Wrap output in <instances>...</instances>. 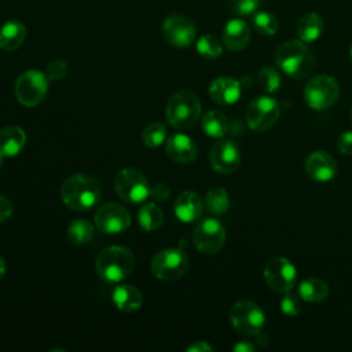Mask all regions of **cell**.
<instances>
[{
    "mask_svg": "<svg viewBox=\"0 0 352 352\" xmlns=\"http://www.w3.org/2000/svg\"><path fill=\"white\" fill-rule=\"evenodd\" d=\"M62 202L72 210H88L96 206L102 198V190L96 179L87 173L70 175L60 187Z\"/></svg>",
    "mask_w": 352,
    "mask_h": 352,
    "instance_id": "cell-1",
    "label": "cell"
},
{
    "mask_svg": "<svg viewBox=\"0 0 352 352\" xmlns=\"http://www.w3.org/2000/svg\"><path fill=\"white\" fill-rule=\"evenodd\" d=\"M278 67L292 78L301 80L315 69V56L302 40H289L274 52Z\"/></svg>",
    "mask_w": 352,
    "mask_h": 352,
    "instance_id": "cell-2",
    "label": "cell"
},
{
    "mask_svg": "<svg viewBox=\"0 0 352 352\" xmlns=\"http://www.w3.org/2000/svg\"><path fill=\"white\" fill-rule=\"evenodd\" d=\"M135 267V256L125 246H109L103 249L95 261V268L106 283H118L125 279Z\"/></svg>",
    "mask_w": 352,
    "mask_h": 352,
    "instance_id": "cell-3",
    "label": "cell"
},
{
    "mask_svg": "<svg viewBox=\"0 0 352 352\" xmlns=\"http://www.w3.org/2000/svg\"><path fill=\"white\" fill-rule=\"evenodd\" d=\"M201 116V103L198 96L183 89L170 96L166 103V121L175 129H190L197 124Z\"/></svg>",
    "mask_w": 352,
    "mask_h": 352,
    "instance_id": "cell-4",
    "label": "cell"
},
{
    "mask_svg": "<svg viewBox=\"0 0 352 352\" xmlns=\"http://www.w3.org/2000/svg\"><path fill=\"white\" fill-rule=\"evenodd\" d=\"M116 194L128 204H140L150 194V183L138 168H124L114 176Z\"/></svg>",
    "mask_w": 352,
    "mask_h": 352,
    "instance_id": "cell-5",
    "label": "cell"
},
{
    "mask_svg": "<svg viewBox=\"0 0 352 352\" xmlns=\"http://www.w3.org/2000/svg\"><path fill=\"white\" fill-rule=\"evenodd\" d=\"M153 275L161 280H176L188 270V257L184 250L168 248L157 252L150 263Z\"/></svg>",
    "mask_w": 352,
    "mask_h": 352,
    "instance_id": "cell-6",
    "label": "cell"
},
{
    "mask_svg": "<svg viewBox=\"0 0 352 352\" xmlns=\"http://www.w3.org/2000/svg\"><path fill=\"white\" fill-rule=\"evenodd\" d=\"M48 78L45 73L40 70L23 72L15 81L14 94L16 100L26 106L34 107L40 104L48 91Z\"/></svg>",
    "mask_w": 352,
    "mask_h": 352,
    "instance_id": "cell-7",
    "label": "cell"
},
{
    "mask_svg": "<svg viewBox=\"0 0 352 352\" xmlns=\"http://www.w3.org/2000/svg\"><path fill=\"white\" fill-rule=\"evenodd\" d=\"M340 96L338 82L326 74L312 77L304 88V100L314 110H326Z\"/></svg>",
    "mask_w": 352,
    "mask_h": 352,
    "instance_id": "cell-8",
    "label": "cell"
},
{
    "mask_svg": "<svg viewBox=\"0 0 352 352\" xmlns=\"http://www.w3.org/2000/svg\"><path fill=\"white\" fill-rule=\"evenodd\" d=\"M230 322L239 334L254 337L263 330L265 315L256 302L243 300L230 308Z\"/></svg>",
    "mask_w": 352,
    "mask_h": 352,
    "instance_id": "cell-9",
    "label": "cell"
},
{
    "mask_svg": "<svg viewBox=\"0 0 352 352\" xmlns=\"http://www.w3.org/2000/svg\"><path fill=\"white\" fill-rule=\"evenodd\" d=\"M263 276L270 289L278 293H287L296 285L297 270L289 258L274 256L265 263Z\"/></svg>",
    "mask_w": 352,
    "mask_h": 352,
    "instance_id": "cell-10",
    "label": "cell"
},
{
    "mask_svg": "<svg viewBox=\"0 0 352 352\" xmlns=\"http://www.w3.org/2000/svg\"><path fill=\"white\" fill-rule=\"evenodd\" d=\"M192 242L201 253L208 256L216 254L226 243V230L219 220L206 217L195 224Z\"/></svg>",
    "mask_w": 352,
    "mask_h": 352,
    "instance_id": "cell-11",
    "label": "cell"
},
{
    "mask_svg": "<svg viewBox=\"0 0 352 352\" xmlns=\"http://www.w3.org/2000/svg\"><path fill=\"white\" fill-rule=\"evenodd\" d=\"M280 106L271 96L253 99L246 109V122L256 132L268 131L279 118Z\"/></svg>",
    "mask_w": 352,
    "mask_h": 352,
    "instance_id": "cell-12",
    "label": "cell"
},
{
    "mask_svg": "<svg viewBox=\"0 0 352 352\" xmlns=\"http://www.w3.org/2000/svg\"><path fill=\"white\" fill-rule=\"evenodd\" d=\"M131 220L129 210L117 202H106L100 205L94 216L95 227L104 234L124 232L131 226Z\"/></svg>",
    "mask_w": 352,
    "mask_h": 352,
    "instance_id": "cell-13",
    "label": "cell"
},
{
    "mask_svg": "<svg viewBox=\"0 0 352 352\" xmlns=\"http://www.w3.org/2000/svg\"><path fill=\"white\" fill-rule=\"evenodd\" d=\"M162 34L173 47L187 48L194 43L197 30L194 23L187 16L170 14L162 22Z\"/></svg>",
    "mask_w": 352,
    "mask_h": 352,
    "instance_id": "cell-14",
    "label": "cell"
},
{
    "mask_svg": "<svg viewBox=\"0 0 352 352\" xmlns=\"http://www.w3.org/2000/svg\"><path fill=\"white\" fill-rule=\"evenodd\" d=\"M210 166L223 175L235 172L241 164V153L232 140H220L210 147Z\"/></svg>",
    "mask_w": 352,
    "mask_h": 352,
    "instance_id": "cell-15",
    "label": "cell"
},
{
    "mask_svg": "<svg viewBox=\"0 0 352 352\" xmlns=\"http://www.w3.org/2000/svg\"><path fill=\"white\" fill-rule=\"evenodd\" d=\"M307 175L316 182H329L337 175L338 166L333 155L326 151L311 153L304 162Z\"/></svg>",
    "mask_w": 352,
    "mask_h": 352,
    "instance_id": "cell-16",
    "label": "cell"
},
{
    "mask_svg": "<svg viewBox=\"0 0 352 352\" xmlns=\"http://www.w3.org/2000/svg\"><path fill=\"white\" fill-rule=\"evenodd\" d=\"M166 155L177 164H190L197 158V146L194 140L184 133H175L165 140Z\"/></svg>",
    "mask_w": 352,
    "mask_h": 352,
    "instance_id": "cell-17",
    "label": "cell"
},
{
    "mask_svg": "<svg viewBox=\"0 0 352 352\" xmlns=\"http://www.w3.org/2000/svg\"><path fill=\"white\" fill-rule=\"evenodd\" d=\"M208 92L210 99L214 103L221 106H228L238 102L242 89H241L239 81H236L232 77L223 76V77L214 78L210 82Z\"/></svg>",
    "mask_w": 352,
    "mask_h": 352,
    "instance_id": "cell-18",
    "label": "cell"
},
{
    "mask_svg": "<svg viewBox=\"0 0 352 352\" xmlns=\"http://www.w3.org/2000/svg\"><path fill=\"white\" fill-rule=\"evenodd\" d=\"M173 210L180 221L192 223L201 217L204 212V201L195 191L186 190L175 199Z\"/></svg>",
    "mask_w": 352,
    "mask_h": 352,
    "instance_id": "cell-19",
    "label": "cell"
},
{
    "mask_svg": "<svg viewBox=\"0 0 352 352\" xmlns=\"http://www.w3.org/2000/svg\"><path fill=\"white\" fill-rule=\"evenodd\" d=\"M250 41V28L248 23L235 18L227 22L223 30V44L230 51H242Z\"/></svg>",
    "mask_w": 352,
    "mask_h": 352,
    "instance_id": "cell-20",
    "label": "cell"
},
{
    "mask_svg": "<svg viewBox=\"0 0 352 352\" xmlns=\"http://www.w3.org/2000/svg\"><path fill=\"white\" fill-rule=\"evenodd\" d=\"M26 144V133L18 125H8L0 129V157L11 158L18 155Z\"/></svg>",
    "mask_w": 352,
    "mask_h": 352,
    "instance_id": "cell-21",
    "label": "cell"
},
{
    "mask_svg": "<svg viewBox=\"0 0 352 352\" xmlns=\"http://www.w3.org/2000/svg\"><path fill=\"white\" fill-rule=\"evenodd\" d=\"M113 304L122 312H135L143 304L142 292L133 285H118L111 293Z\"/></svg>",
    "mask_w": 352,
    "mask_h": 352,
    "instance_id": "cell-22",
    "label": "cell"
},
{
    "mask_svg": "<svg viewBox=\"0 0 352 352\" xmlns=\"http://www.w3.org/2000/svg\"><path fill=\"white\" fill-rule=\"evenodd\" d=\"M26 28L19 21H7L0 28V48L3 51H15L26 40Z\"/></svg>",
    "mask_w": 352,
    "mask_h": 352,
    "instance_id": "cell-23",
    "label": "cell"
},
{
    "mask_svg": "<svg viewBox=\"0 0 352 352\" xmlns=\"http://www.w3.org/2000/svg\"><path fill=\"white\" fill-rule=\"evenodd\" d=\"M323 28L324 22L319 14L307 12L298 19L296 30L300 40H302L304 43H312L320 37Z\"/></svg>",
    "mask_w": 352,
    "mask_h": 352,
    "instance_id": "cell-24",
    "label": "cell"
},
{
    "mask_svg": "<svg viewBox=\"0 0 352 352\" xmlns=\"http://www.w3.org/2000/svg\"><path fill=\"white\" fill-rule=\"evenodd\" d=\"M298 296L308 302H320L329 296V285L322 278H307L298 286Z\"/></svg>",
    "mask_w": 352,
    "mask_h": 352,
    "instance_id": "cell-25",
    "label": "cell"
},
{
    "mask_svg": "<svg viewBox=\"0 0 352 352\" xmlns=\"http://www.w3.org/2000/svg\"><path fill=\"white\" fill-rule=\"evenodd\" d=\"M202 129L210 138H223L230 128L228 118L219 110H210L204 114Z\"/></svg>",
    "mask_w": 352,
    "mask_h": 352,
    "instance_id": "cell-26",
    "label": "cell"
},
{
    "mask_svg": "<svg viewBox=\"0 0 352 352\" xmlns=\"http://www.w3.org/2000/svg\"><path fill=\"white\" fill-rule=\"evenodd\" d=\"M138 221L144 231H157L164 223V212L157 204L147 202L139 209Z\"/></svg>",
    "mask_w": 352,
    "mask_h": 352,
    "instance_id": "cell-27",
    "label": "cell"
},
{
    "mask_svg": "<svg viewBox=\"0 0 352 352\" xmlns=\"http://www.w3.org/2000/svg\"><path fill=\"white\" fill-rule=\"evenodd\" d=\"M94 224L87 219H77L67 227V238L74 245H87L94 238Z\"/></svg>",
    "mask_w": 352,
    "mask_h": 352,
    "instance_id": "cell-28",
    "label": "cell"
},
{
    "mask_svg": "<svg viewBox=\"0 0 352 352\" xmlns=\"http://www.w3.org/2000/svg\"><path fill=\"white\" fill-rule=\"evenodd\" d=\"M205 206L206 209L216 216L224 214L230 208L228 194L223 187H213L206 192L205 197Z\"/></svg>",
    "mask_w": 352,
    "mask_h": 352,
    "instance_id": "cell-29",
    "label": "cell"
},
{
    "mask_svg": "<svg viewBox=\"0 0 352 352\" xmlns=\"http://www.w3.org/2000/svg\"><path fill=\"white\" fill-rule=\"evenodd\" d=\"M142 140L144 146L150 148L160 147L166 140V128L162 122L155 121L148 124L142 132Z\"/></svg>",
    "mask_w": 352,
    "mask_h": 352,
    "instance_id": "cell-30",
    "label": "cell"
},
{
    "mask_svg": "<svg viewBox=\"0 0 352 352\" xmlns=\"http://www.w3.org/2000/svg\"><path fill=\"white\" fill-rule=\"evenodd\" d=\"M197 51L202 58L216 59L223 52V45L220 40L212 34H204L197 41Z\"/></svg>",
    "mask_w": 352,
    "mask_h": 352,
    "instance_id": "cell-31",
    "label": "cell"
},
{
    "mask_svg": "<svg viewBox=\"0 0 352 352\" xmlns=\"http://www.w3.org/2000/svg\"><path fill=\"white\" fill-rule=\"evenodd\" d=\"M278 19L268 11H260L253 15V28L264 36H272L278 32Z\"/></svg>",
    "mask_w": 352,
    "mask_h": 352,
    "instance_id": "cell-32",
    "label": "cell"
},
{
    "mask_svg": "<svg viewBox=\"0 0 352 352\" xmlns=\"http://www.w3.org/2000/svg\"><path fill=\"white\" fill-rule=\"evenodd\" d=\"M257 80L260 88L270 94L278 91L280 87V76L272 66H264L263 69H260Z\"/></svg>",
    "mask_w": 352,
    "mask_h": 352,
    "instance_id": "cell-33",
    "label": "cell"
},
{
    "mask_svg": "<svg viewBox=\"0 0 352 352\" xmlns=\"http://www.w3.org/2000/svg\"><path fill=\"white\" fill-rule=\"evenodd\" d=\"M280 311L285 315H289V316L298 315L300 311H301V298H300V296L292 294L290 292L283 293V297L280 300Z\"/></svg>",
    "mask_w": 352,
    "mask_h": 352,
    "instance_id": "cell-34",
    "label": "cell"
},
{
    "mask_svg": "<svg viewBox=\"0 0 352 352\" xmlns=\"http://www.w3.org/2000/svg\"><path fill=\"white\" fill-rule=\"evenodd\" d=\"M67 70H69V66L65 60L55 59L47 65L44 73L50 81H58V80H62L67 74Z\"/></svg>",
    "mask_w": 352,
    "mask_h": 352,
    "instance_id": "cell-35",
    "label": "cell"
},
{
    "mask_svg": "<svg viewBox=\"0 0 352 352\" xmlns=\"http://www.w3.org/2000/svg\"><path fill=\"white\" fill-rule=\"evenodd\" d=\"M261 0H232V10L241 16L256 14Z\"/></svg>",
    "mask_w": 352,
    "mask_h": 352,
    "instance_id": "cell-36",
    "label": "cell"
},
{
    "mask_svg": "<svg viewBox=\"0 0 352 352\" xmlns=\"http://www.w3.org/2000/svg\"><path fill=\"white\" fill-rule=\"evenodd\" d=\"M169 195H170V190L165 183H157L153 187H150L148 197L155 202H164L169 198Z\"/></svg>",
    "mask_w": 352,
    "mask_h": 352,
    "instance_id": "cell-37",
    "label": "cell"
},
{
    "mask_svg": "<svg viewBox=\"0 0 352 352\" xmlns=\"http://www.w3.org/2000/svg\"><path fill=\"white\" fill-rule=\"evenodd\" d=\"M338 151L345 155H352V131H345L337 139Z\"/></svg>",
    "mask_w": 352,
    "mask_h": 352,
    "instance_id": "cell-38",
    "label": "cell"
},
{
    "mask_svg": "<svg viewBox=\"0 0 352 352\" xmlns=\"http://www.w3.org/2000/svg\"><path fill=\"white\" fill-rule=\"evenodd\" d=\"M12 214V204L10 199L0 194V224L7 221Z\"/></svg>",
    "mask_w": 352,
    "mask_h": 352,
    "instance_id": "cell-39",
    "label": "cell"
},
{
    "mask_svg": "<svg viewBox=\"0 0 352 352\" xmlns=\"http://www.w3.org/2000/svg\"><path fill=\"white\" fill-rule=\"evenodd\" d=\"M186 351L187 352H210L213 351V348L205 341H194L186 348Z\"/></svg>",
    "mask_w": 352,
    "mask_h": 352,
    "instance_id": "cell-40",
    "label": "cell"
},
{
    "mask_svg": "<svg viewBox=\"0 0 352 352\" xmlns=\"http://www.w3.org/2000/svg\"><path fill=\"white\" fill-rule=\"evenodd\" d=\"M232 349L235 352H253L254 351V345H253V342L245 340V341H239L238 344H235Z\"/></svg>",
    "mask_w": 352,
    "mask_h": 352,
    "instance_id": "cell-41",
    "label": "cell"
},
{
    "mask_svg": "<svg viewBox=\"0 0 352 352\" xmlns=\"http://www.w3.org/2000/svg\"><path fill=\"white\" fill-rule=\"evenodd\" d=\"M254 337H256V342H257L258 346H267L268 345L270 338H268V336L265 333H263V330L258 334H256Z\"/></svg>",
    "mask_w": 352,
    "mask_h": 352,
    "instance_id": "cell-42",
    "label": "cell"
},
{
    "mask_svg": "<svg viewBox=\"0 0 352 352\" xmlns=\"http://www.w3.org/2000/svg\"><path fill=\"white\" fill-rule=\"evenodd\" d=\"M4 274H6V261H4V258L0 256V279L4 276Z\"/></svg>",
    "mask_w": 352,
    "mask_h": 352,
    "instance_id": "cell-43",
    "label": "cell"
},
{
    "mask_svg": "<svg viewBox=\"0 0 352 352\" xmlns=\"http://www.w3.org/2000/svg\"><path fill=\"white\" fill-rule=\"evenodd\" d=\"M349 55H351V58H352V43H351V47H349Z\"/></svg>",
    "mask_w": 352,
    "mask_h": 352,
    "instance_id": "cell-44",
    "label": "cell"
},
{
    "mask_svg": "<svg viewBox=\"0 0 352 352\" xmlns=\"http://www.w3.org/2000/svg\"><path fill=\"white\" fill-rule=\"evenodd\" d=\"M351 118H352V111H351Z\"/></svg>",
    "mask_w": 352,
    "mask_h": 352,
    "instance_id": "cell-45",
    "label": "cell"
}]
</instances>
